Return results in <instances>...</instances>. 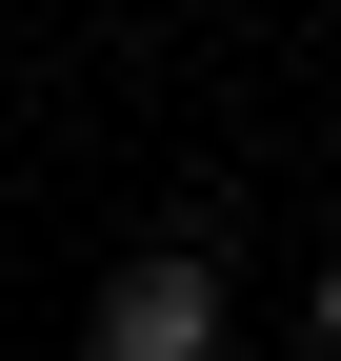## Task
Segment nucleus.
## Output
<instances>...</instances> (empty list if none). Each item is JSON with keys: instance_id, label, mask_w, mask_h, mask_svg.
I'll return each instance as SVG.
<instances>
[{"instance_id": "1", "label": "nucleus", "mask_w": 341, "mask_h": 361, "mask_svg": "<svg viewBox=\"0 0 341 361\" xmlns=\"http://www.w3.org/2000/svg\"><path fill=\"white\" fill-rule=\"evenodd\" d=\"M80 341L101 361H221V261H120Z\"/></svg>"}, {"instance_id": "2", "label": "nucleus", "mask_w": 341, "mask_h": 361, "mask_svg": "<svg viewBox=\"0 0 341 361\" xmlns=\"http://www.w3.org/2000/svg\"><path fill=\"white\" fill-rule=\"evenodd\" d=\"M321 341H341V261H321Z\"/></svg>"}, {"instance_id": "3", "label": "nucleus", "mask_w": 341, "mask_h": 361, "mask_svg": "<svg viewBox=\"0 0 341 361\" xmlns=\"http://www.w3.org/2000/svg\"><path fill=\"white\" fill-rule=\"evenodd\" d=\"M321 141H341V121H321Z\"/></svg>"}]
</instances>
